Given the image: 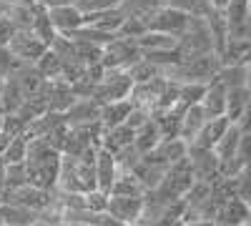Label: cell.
Segmentation results:
<instances>
[{"label": "cell", "instance_id": "cell-1", "mask_svg": "<svg viewBox=\"0 0 251 226\" xmlns=\"http://www.w3.org/2000/svg\"><path fill=\"white\" fill-rule=\"evenodd\" d=\"M221 55L219 53H203V55H194V58H183L178 66L166 68V78H174L178 83H211L221 71Z\"/></svg>", "mask_w": 251, "mask_h": 226}, {"label": "cell", "instance_id": "cell-2", "mask_svg": "<svg viewBox=\"0 0 251 226\" xmlns=\"http://www.w3.org/2000/svg\"><path fill=\"white\" fill-rule=\"evenodd\" d=\"M178 48H181L183 58H194V55H203V53H216L214 33H211V28H208V20L206 18L191 15L188 28L178 38Z\"/></svg>", "mask_w": 251, "mask_h": 226}, {"label": "cell", "instance_id": "cell-3", "mask_svg": "<svg viewBox=\"0 0 251 226\" xmlns=\"http://www.w3.org/2000/svg\"><path fill=\"white\" fill-rule=\"evenodd\" d=\"M141 60V48L133 38H116L103 48V58L100 66L106 71H128L131 66H136Z\"/></svg>", "mask_w": 251, "mask_h": 226}, {"label": "cell", "instance_id": "cell-4", "mask_svg": "<svg viewBox=\"0 0 251 226\" xmlns=\"http://www.w3.org/2000/svg\"><path fill=\"white\" fill-rule=\"evenodd\" d=\"M133 91V78L128 71H106L103 78L98 80V86L93 91L91 98H96L98 103H113V100H123L128 98Z\"/></svg>", "mask_w": 251, "mask_h": 226}, {"label": "cell", "instance_id": "cell-5", "mask_svg": "<svg viewBox=\"0 0 251 226\" xmlns=\"http://www.w3.org/2000/svg\"><path fill=\"white\" fill-rule=\"evenodd\" d=\"M188 20H191L188 13L176 10L171 5H163V8H158L156 13H151L149 18H146V25H149V30H158V33H166V35L181 38L183 30L188 28Z\"/></svg>", "mask_w": 251, "mask_h": 226}, {"label": "cell", "instance_id": "cell-6", "mask_svg": "<svg viewBox=\"0 0 251 226\" xmlns=\"http://www.w3.org/2000/svg\"><path fill=\"white\" fill-rule=\"evenodd\" d=\"M10 53L20 60V63H38L40 55H43L50 46L43 43L33 30H25V28H18L15 35L10 38V43H8Z\"/></svg>", "mask_w": 251, "mask_h": 226}, {"label": "cell", "instance_id": "cell-7", "mask_svg": "<svg viewBox=\"0 0 251 226\" xmlns=\"http://www.w3.org/2000/svg\"><path fill=\"white\" fill-rule=\"evenodd\" d=\"M53 199H55V191H48V189L33 186V183H25V186H18V189L8 191L5 203H20V206L35 209L40 214V211H46L50 206Z\"/></svg>", "mask_w": 251, "mask_h": 226}, {"label": "cell", "instance_id": "cell-8", "mask_svg": "<svg viewBox=\"0 0 251 226\" xmlns=\"http://www.w3.org/2000/svg\"><path fill=\"white\" fill-rule=\"evenodd\" d=\"M113 219H121L126 224H141L143 216V196H126V194H108V209Z\"/></svg>", "mask_w": 251, "mask_h": 226}, {"label": "cell", "instance_id": "cell-9", "mask_svg": "<svg viewBox=\"0 0 251 226\" xmlns=\"http://www.w3.org/2000/svg\"><path fill=\"white\" fill-rule=\"evenodd\" d=\"M188 161H191V169H194V176L196 181H216L221 174H219V166L221 161L216 156L214 149H199V146H188Z\"/></svg>", "mask_w": 251, "mask_h": 226}, {"label": "cell", "instance_id": "cell-10", "mask_svg": "<svg viewBox=\"0 0 251 226\" xmlns=\"http://www.w3.org/2000/svg\"><path fill=\"white\" fill-rule=\"evenodd\" d=\"M188 156V143L181 138V136H174V138H161L158 146L151 151V153H143L146 161H153V163H161V166H174L176 161L186 158Z\"/></svg>", "mask_w": 251, "mask_h": 226}, {"label": "cell", "instance_id": "cell-11", "mask_svg": "<svg viewBox=\"0 0 251 226\" xmlns=\"http://www.w3.org/2000/svg\"><path fill=\"white\" fill-rule=\"evenodd\" d=\"M48 15H50L53 28H55L60 35H71V33H75L78 28L86 25V15H83V10H80L75 3L48 8Z\"/></svg>", "mask_w": 251, "mask_h": 226}, {"label": "cell", "instance_id": "cell-12", "mask_svg": "<svg viewBox=\"0 0 251 226\" xmlns=\"http://www.w3.org/2000/svg\"><path fill=\"white\" fill-rule=\"evenodd\" d=\"M118 176H121V169L116 163V156L106 149H98V153H96V183H98V189L103 194H111Z\"/></svg>", "mask_w": 251, "mask_h": 226}, {"label": "cell", "instance_id": "cell-13", "mask_svg": "<svg viewBox=\"0 0 251 226\" xmlns=\"http://www.w3.org/2000/svg\"><path fill=\"white\" fill-rule=\"evenodd\" d=\"M246 221H251V206L239 196L224 201L216 211V224H224V226H244Z\"/></svg>", "mask_w": 251, "mask_h": 226}, {"label": "cell", "instance_id": "cell-14", "mask_svg": "<svg viewBox=\"0 0 251 226\" xmlns=\"http://www.w3.org/2000/svg\"><path fill=\"white\" fill-rule=\"evenodd\" d=\"M231 118L228 116H216V118H208L206 123H203V128L196 133V138L188 143V146H199V149H214L216 143H219V138L226 133V128L231 126Z\"/></svg>", "mask_w": 251, "mask_h": 226}, {"label": "cell", "instance_id": "cell-15", "mask_svg": "<svg viewBox=\"0 0 251 226\" xmlns=\"http://www.w3.org/2000/svg\"><path fill=\"white\" fill-rule=\"evenodd\" d=\"M43 10H46V5L40 0H15V3L8 5V15L13 18L15 28H25V30L33 28L35 18Z\"/></svg>", "mask_w": 251, "mask_h": 226}, {"label": "cell", "instance_id": "cell-16", "mask_svg": "<svg viewBox=\"0 0 251 226\" xmlns=\"http://www.w3.org/2000/svg\"><path fill=\"white\" fill-rule=\"evenodd\" d=\"M96 121H100V103L96 98H78L66 111L68 126H83V123H96Z\"/></svg>", "mask_w": 251, "mask_h": 226}, {"label": "cell", "instance_id": "cell-17", "mask_svg": "<svg viewBox=\"0 0 251 226\" xmlns=\"http://www.w3.org/2000/svg\"><path fill=\"white\" fill-rule=\"evenodd\" d=\"M226 93L228 88L221 83V80H211L206 86V93L201 98V108L208 118H216V116H226Z\"/></svg>", "mask_w": 251, "mask_h": 226}, {"label": "cell", "instance_id": "cell-18", "mask_svg": "<svg viewBox=\"0 0 251 226\" xmlns=\"http://www.w3.org/2000/svg\"><path fill=\"white\" fill-rule=\"evenodd\" d=\"M13 78L18 80V86L23 88L25 96L40 93V91H43V86H46V80H48L43 73H40V68H38L35 63H20V66L15 68Z\"/></svg>", "mask_w": 251, "mask_h": 226}, {"label": "cell", "instance_id": "cell-19", "mask_svg": "<svg viewBox=\"0 0 251 226\" xmlns=\"http://www.w3.org/2000/svg\"><path fill=\"white\" fill-rule=\"evenodd\" d=\"M136 141V131L128 126V123H121V126H113V128H103V136H100V149H106L111 153L131 146Z\"/></svg>", "mask_w": 251, "mask_h": 226}, {"label": "cell", "instance_id": "cell-20", "mask_svg": "<svg viewBox=\"0 0 251 226\" xmlns=\"http://www.w3.org/2000/svg\"><path fill=\"white\" fill-rule=\"evenodd\" d=\"M86 15V25L96 28V30H106V33H116L118 35V28L123 25V10L121 8H113V10H98V13H83Z\"/></svg>", "mask_w": 251, "mask_h": 226}, {"label": "cell", "instance_id": "cell-21", "mask_svg": "<svg viewBox=\"0 0 251 226\" xmlns=\"http://www.w3.org/2000/svg\"><path fill=\"white\" fill-rule=\"evenodd\" d=\"M133 103L131 98H123V100H113V103H103L100 106V126L103 128H113L126 123V118L131 116Z\"/></svg>", "mask_w": 251, "mask_h": 226}, {"label": "cell", "instance_id": "cell-22", "mask_svg": "<svg viewBox=\"0 0 251 226\" xmlns=\"http://www.w3.org/2000/svg\"><path fill=\"white\" fill-rule=\"evenodd\" d=\"M208 121V116L203 113L201 103H194V106H188L186 113H183V121H181V138L186 143H191L196 138V133L203 128V123Z\"/></svg>", "mask_w": 251, "mask_h": 226}, {"label": "cell", "instance_id": "cell-23", "mask_svg": "<svg viewBox=\"0 0 251 226\" xmlns=\"http://www.w3.org/2000/svg\"><path fill=\"white\" fill-rule=\"evenodd\" d=\"M241 136H244V131H241V126H239V123H231V126L226 128V133L219 138V143L214 146V151H216L219 161H228V158H234V156L239 153V143H241Z\"/></svg>", "mask_w": 251, "mask_h": 226}, {"label": "cell", "instance_id": "cell-24", "mask_svg": "<svg viewBox=\"0 0 251 226\" xmlns=\"http://www.w3.org/2000/svg\"><path fill=\"white\" fill-rule=\"evenodd\" d=\"M251 100V88L249 86H239V88H228L226 93V116L234 123H239V118L244 116L246 106Z\"/></svg>", "mask_w": 251, "mask_h": 226}, {"label": "cell", "instance_id": "cell-25", "mask_svg": "<svg viewBox=\"0 0 251 226\" xmlns=\"http://www.w3.org/2000/svg\"><path fill=\"white\" fill-rule=\"evenodd\" d=\"M161 128H158V123L156 118H149L143 123V126L136 131V141H133V146L141 151V153H151L156 146H158V141H161Z\"/></svg>", "mask_w": 251, "mask_h": 226}, {"label": "cell", "instance_id": "cell-26", "mask_svg": "<svg viewBox=\"0 0 251 226\" xmlns=\"http://www.w3.org/2000/svg\"><path fill=\"white\" fill-rule=\"evenodd\" d=\"M25 98L28 96L23 93V88L18 86V80L13 75H8L3 91H0V108H3V113H15L20 106H23Z\"/></svg>", "mask_w": 251, "mask_h": 226}, {"label": "cell", "instance_id": "cell-27", "mask_svg": "<svg viewBox=\"0 0 251 226\" xmlns=\"http://www.w3.org/2000/svg\"><path fill=\"white\" fill-rule=\"evenodd\" d=\"M136 43L141 48V53H149V50H169L178 46V38L174 35H166L158 30H146L141 38H136Z\"/></svg>", "mask_w": 251, "mask_h": 226}, {"label": "cell", "instance_id": "cell-28", "mask_svg": "<svg viewBox=\"0 0 251 226\" xmlns=\"http://www.w3.org/2000/svg\"><path fill=\"white\" fill-rule=\"evenodd\" d=\"M3 214L8 226H33L35 221H40V214L35 209L20 206V203H3Z\"/></svg>", "mask_w": 251, "mask_h": 226}, {"label": "cell", "instance_id": "cell-29", "mask_svg": "<svg viewBox=\"0 0 251 226\" xmlns=\"http://www.w3.org/2000/svg\"><path fill=\"white\" fill-rule=\"evenodd\" d=\"M163 5H169L166 0H123L121 3V10H123V15L126 18H149L151 13H156L158 8H163Z\"/></svg>", "mask_w": 251, "mask_h": 226}, {"label": "cell", "instance_id": "cell-30", "mask_svg": "<svg viewBox=\"0 0 251 226\" xmlns=\"http://www.w3.org/2000/svg\"><path fill=\"white\" fill-rule=\"evenodd\" d=\"M216 80H221V83L226 88H239V86H246L249 80V63H234V66H221Z\"/></svg>", "mask_w": 251, "mask_h": 226}, {"label": "cell", "instance_id": "cell-31", "mask_svg": "<svg viewBox=\"0 0 251 226\" xmlns=\"http://www.w3.org/2000/svg\"><path fill=\"white\" fill-rule=\"evenodd\" d=\"M35 66L40 68V73H43L48 80H53V78H60V75H63V58H60L53 48H48L43 55H40V60H38Z\"/></svg>", "mask_w": 251, "mask_h": 226}, {"label": "cell", "instance_id": "cell-32", "mask_svg": "<svg viewBox=\"0 0 251 226\" xmlns=\"http://www.w3.org/2000/svg\"><path fill=\"white\" fill-rule=\"evenodd\" d=\"M25 156H28V136H15L8 143V149L3 151L0 161L3 163H20V161H25Z\"/></svg>", "mask_w": 251, "mask_h": 226}, {"label": "cell", "instance_id": "cell-33", "mask_svg": "<svg viewBox=\"0 0 251 226\" xmlns=\"http://www.w3.org/2000/svg\"><path fill=\"white\" fill-rule=\"evenodd\" d=\"M206 86H208V83H196V80L181 83V88H178V103H183V106L201 103V98H203V93H206Z\"/></svg>", "mask_w": 251, "mask_h": 226}, {"label": "cell", "instance_id": "cell-34", "mask_svg": "<svg viewBox=\"0 0 251 226\" xmlns=\"http://www.w3.org/2000/svg\"><path fill=\"white\" fill-rule=\"evenodd\" d=\"M43 43H48V46H53V40L58 38V30L53 28V23H50V15H48V8L40 13L38 18H35V23H33V28H30Z\"/></svg>", "mask_w": 251, "mask_h": 226}, {"label": "cell", "instance_id": "cell-35", "mask_svg": "<svg viewBox=\"0 0 251 226\" xmlns=\"http://www.w3.org/2000/svg\"><path fill=\"white\" fill-rule=\"evenodd\" d=\"M171 8L176 10H183L188 15H199V18H206L208 13H211L214 8L208 5V0H166Z\"/></svg>", "mask_w": 251, "mask_h": 226}, {"label": "cell", "instance_id": "cell-36", "mask_svg": "<svg viewBox=\"0 0 251 226\" xmlns=\"http://www.w3.org/2000/svg\"><path fill=\"white\" fill-rule=\"evenodd\" d=\"M146 30H149V25H146L143 18H131V15H128V18L123 20V25L118 28V35H121V38H133V40H136V38H141Z\"/></svg>", "mask_w": 251, "mask_h": 226}, {"label": "cell", "instance_id": "cell-37", "mask_svg": "<svg viewBox=\"0 0 251 226\" xmlns=\"http://www.w3.org/2000/svg\"><path fill=\"white\" fill-rule=\"evenodd\" d=\"M123 0H78V8L83 13H98V10H113V8H121Z\"/></svg>", "mask_w": 251, "mask_h": 226}, {"label": "cell", "instance_id": "cell-38", "mask_svg": "<svg viewBox=\"0 0 251 226\" xmlns=\"http://www.w3.org/2000/svg\"><path fill=\"white\" fill-rule=\"evenodd\" d=\"M18 66H20V60L10 53V48L8 46H0V75H3V78L13 75Z\"/></svg>", "mask_w": 251, "mask_h": 226}, {"label": "cell", "instance_id": "cell-39", "mask_svg": "<svg viewBox=\"0 0 251 226\" xmlns=\"http://www.w3.org/2000/svg\"><path fill=\"white\" fill-rule=\"evenodd\" d=\"M15 23H13V18L8 15V10L5 13H0V46H8L10 43V38L15 35Z\"/></svg>", "mask_w": 251, "mask_h": 226}, {"label": "cell", "instance_id": "cell-40", "mask_svg": "<svg viewBox=\"0 0 251 226\" xmlns=\"http://www.w3.org/2000/svg\"><path fill=\"white\" fill-rule=\"evenodd\" d=\"M98 226H133V224H126V221H121V219H113V216L106 211V214H100Z\"/></svg>", "mask_w": 251, "mask_h": 226}, {"label": "cell", "instance_id": "cell-41", "mask_svg": "<svg viewBox=\"0 0 251 226\" xmlns=\"http://www.w3.org/2000/svg\"><path fill=\"white\" fill-rule=\"evenodd\" d=\"M46 8H55V5H68V3H75V0H40Z\"/></svg>", "mask_w": 251, "mask_h": 226}, {"label": "cell", "instance_id": "cell-42", "mask_svg": "<svg viewBox=\"0 0 251 226\" xmlns=\"http://www.w3.org/2000/svg\"><path fill=\"white\" fill-rule=\"evenodd\" d=\"M228 3H231V0H208V5H211L214 10H224Z\"/></svg>", "mask_w": 251, "mask_h": 226}, {"label": "cell", "instance_id": "cell-43", "mask_svg": "<svg viewBox=\"0 0 251 226\" xmlns=\"http://www.w3.org/2000/svg\"><path fill=\"white\" fill-rule=\"evenodd\" d=\"M53 226H83V224H73V221H58V224H53Z\"/></svg>", "mask_w": 251, "mask_h": 226}, {"label": "cell", "instance_id": "cell-44", "mask_svg": "<svg viewBox=\"0 0 251 226\" xmlns=\"http://www.w3.org/2000/svg\"><path fill=\"white\" fill-rule=\"evenodd\" d=\"M5 224V214H3V203H0V226Z\"/></svg>", "mask_w": 251, "mask_h": 226}, {"label": "cell", "instance_id": "cell-45", "mask_svg": "<svg viewBox=\"0 0 251 226\" xmlns=\"http://www.w3.org/2000/svg\"><path fill=\"white\" fill-rule=\"evenodd\" d=\"M8 10V3H0V13H5Z\"/></svg>", "mask_w": 251, "mask_h": 226}, {"label": "cell", "instance_id": "cell-46", "mask_svg": "<svg viewBox=\"0 0 251 226\" xmlns=\"http://www.w3.org/2000/svg\"><path fill=\"white\" fill-rule=\"evenodd\" d=\"M33 226H50V224H46V221H35Z\"/></svg>", "mask_w": 251, "mask_h": 226}, {"label": "cell", "instance_id": "cell-47", "mask_svg": "<svg viewBox=\"0 0 251 226\" xmlns=\"http://www.w3.org/2000/svg\"><path fill=\"white\" fill-rule=\"evenodd\" d=\"M0 133H3V116H0Z\"/></svg>", "mask_w": 251, "mask_h": 226}, {"label": "cell", "instance_id": "cell-48", "mask_svg": "<svg viewBox=\"0 0 251 226\" xmlns=\"http://www.w3.org/2000/svg\"><path fill=\"white\" fill-rule=\"evenodd\" d=\"M0 3H8L10 5V3H15V0H0Z\"/></svg>", "mask_w": 251, "mask_h": 226}, {"label": "cell", "instance_id": "cell-49", "mask_svg": "<svg viewBox=\"0 0 251 226\" xmlns=\"http://www.w3.org/2000/svg\"><path fill=\"white\" fill-rule=\"evenodd\" d=\"M244 226H251V221H246V224H244Z\"/></svg>", "mask_w": 251, "mask_h": 226}, {"label": "cell", "instance_id": "cell-50", "mask_svg": "<svg viewBox=\"0 0 251 226\" xmlns=\"http://www.w3.org/2000/svg\"><path fill=\"white\" fill-rule=\"evenodd\" d=\"M249 8H251V0H249Z\"/></svg>", "mask_w": 251, "mask_h": 226}, {"label": "cell", "instance_id": "cell-51", "mask_svg": "<svg viewBox=\"0 0 251 226\" xmlns=\"http://www.w3.org/2000/svg\"><path fill=\"white\" fill-rule=\"evenodd\" d=\"M216 226H224V224H216Z\"/></svg>", "mask_w": 251, "mask_h": 226}, {"label": "cell", "instance_id": "cell-52", "mask_svg": "<svg viewBox=\"0 0 251 226\" xmlns=\"http://www.w3.org/2000/svg\"><path fill=\"white\" fill-rule=\"evenodd\" d=\"M3 226H8V224H3Z\"/></svg>", "mask_w": 251, "mask_h": 226}]
</instances>
